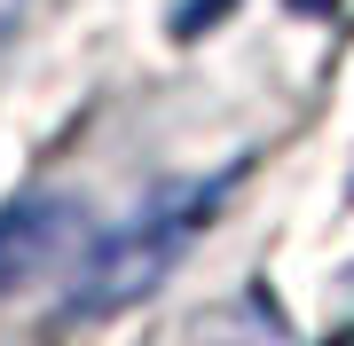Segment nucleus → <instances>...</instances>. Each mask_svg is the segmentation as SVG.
I'll return each mask as SVG.
<instances>
[{
	"instance_id": "1",
	"label": "nucleus",
	"mask_w": 354,
	"mask_h": 346,
	"mask_svg": "<svg viewBox=\"0 0 354 346\" xmlns=\"http://www.w3.org/2000/svg\"><path fill=\"white\" fill-rule=\"evenodd\" d=\"M221 189L228 181H205V189L189 197H174V205H158V213H142V229H127L111 244V252L87 268V291H79V315H102V307H118V299H134V291H150V283L174 268V252L205 229V213L221 205Z\"/></svg>"
},
{
	"instance_id": "2",
	"label": "nucleus",
	"mask_w": 354,
	"mask_h": 346,
	"mask_svg": "<svg viewBox=\"0 0 354 346\" xmlns=\"http://www.w3.org/2000/svg\"><path fill=\"white\" fill-rule=\"evenodd\" d=\"M64 236H71V205H16V213H0V291L24 283L32 268H48V260L64 252Z\"/></svg>"
},
{
	"instance_id": "3",
	"label": "nucleus",
	"mask_w": 354,
	"mask_h": 346,
	"mask_svg": "<svg viewBox=\"0 0 354 346\" xmlns=\"http://www.w3.org/2000/svg\"><path fill=\"white\" fill-rule=\"evenodd\" d=\"M24 8H32V0H0V55H8V39H16V24H24Z\"/></svg>"
},
{
	"instance_id": "4",
	"label": "nucleus",
	"mask_w": 354,
	"mask_h": 346,
	"mask_svg": "<svg viewBox=\"0 0 354 346\" xmlns=\"http://www.w3.org/2000/svg\"><path fill=\"white\" fill-rule=\"evenodd\" d=\"M213 8H228V0H189V8H181V32H197V24H205Z\"/></svg>"
},
{
	"instance_id": "5",
	"label": "nucleus",
	"mask_w": 354,
	"mask_h": 346,
	"mask_svg": "<svg viewBox=\"0 0 354 346\" xmlns=\"http://www.w3.org/2000/svg\"><path fill=\"white\" fill-rule=\"evenodd\" d=\"M291 8H330V0H291Z\"/></svg>"
},
{
	"instance_id": "6",
	"label": "nucleus",
	"mask_w": 354,
	"mask_h": 346,
	"mask_svg": "<svg viewBox=\"0 0 354 346\" xmlns=\"http://www.w3.org/2000/svg\"><path fill=\"white\" fill-rule=\"evenodd\" d=\"M346 197H354V173H346Z\"/></svg>"
}]
</instances>
